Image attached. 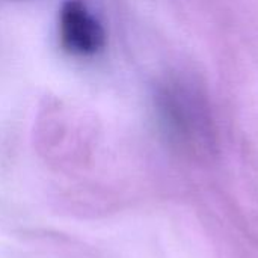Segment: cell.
Wrapping results in <instances>:
<instances>
[{"instance_id": "6da1fadb", "label": "cell", "mask_w": 258, "mask_h": 258, "mask_svg": "<svg viewBox=\"0 0 258 258\" xmlns=\"http://www.w3.org/2000/svg\"><path fill=\"white\" fill-rule=\"evenodd\" d=\"M160 112L172 139L192 153L203 156L215 145L213 119L206 97L195 85L174 82L160 94Z\"/></svg>"}, {"instance_id": "7a4b0ae2", "label": "cell", "mask_w": 258, "mask_h": 258, "mask_svg": "<svg viewBox=\"0 0 258 258\" xmlns=\"http://www.w3.org/2000/svg\"><path fill=\"white\" fill-rule=\"evenodd\" d=\"M59 38L62 47L79 56L98 53L106 42L101 23L82 0H67L59 12Z\"/></svg>"}]
</instances>
